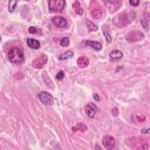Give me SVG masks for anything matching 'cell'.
<instances>
[{"instance_id": "8fae6325", "label": "cell", "mask_w": 150, "mask_h": 150, "mask_svg": "<svg viewBox=\"0 0 150 150\" xmlns=\"http://www.w3.org/2000/svg\"><path fill=\"white\" fill-rule=\"evenodd\" d=\"M77 64L80 68H85L89 64V60L86 56H80L77 60Z\"/></svg>"}, {"instance_id": "9a60e30c", "label": "cell", "mask_w": 150, "mask_h": 150, "mask_svg": "<svg viewBox=\"0 0 150 150\" xmlns=\"http://www.w3.org/2000/svg\"><path fill=\"white\" fill-rule=\"evenodd\" d=\"M103 14V11L101 8H94L91 12V15L93 18L95 19H100Z\"/></svg>"}, {"instance_id": "ba28073f", "label": "cell", "mask_w": 150, "mask_h": 150, "mask_svg": "<svg viewBox=\"0 0 150 150\" xmlns=\"http://www.w3.org/2000/svg\"><path fill=\"white\" fill-rule=\"evenodd\" d=\"M102 144L107 149H112L115 145L114 138L110 135H105L102 139Z\"/></svg>"}, {"instance_id": "52a82bcc", "label": "cell", "mask_w": 150, "mask_h": 150, "mask_svg": "<svg viewBox=\"0 0 150 150\" xmlns=\"http://www.w3.org/2000/svg\"><path fill=\"white\" fill-rule=\"evenodd\" d=\"M47 62V57L46 54H43L39 57L34 59L32 63V66L35 69H42Z\"/></svg>"}, {"instance_id": "9c48e42d", "label": "cell", "mask_w": 150, "mask_h": 150, "mask_svg": "<svg viewBox=\"0 0 150 150\" xmlns=\"http://www.w3.org/2000/svg\"><path fill=\"white\" fill-rule=\"evenodd\" d=\"M52 22L55 26L60 28H65L67 25V20L61 16H56L52 18Z\"/></svg>"}, {"instance_id": "d4e9b609", "label": "cell", "mask_w": 150, "mask_h": 150, "mask_svg": "<svg viewBox=\"0 0 150 150\" xmlns=\"http://www.w3.org/2000/svg\"><path fill=\"white\" fill-rule=\"evenodd\" d=\"M37 31H38L37 29L34 26H30L28 28V32L30 34H35L37 32Z\"/></svg>"}, {"instance_id": "ac0fdd59", "label": "cell", "mask_w": 150, "mask_h": 150, "mask_svg": "<svg viewBox=\"0 0 150 150\" xmlns=\"http://www.w3.org/2000/svg\"><path fill=\"white\" fill-rule=\"evenodd\" d=\"M74 53L71 50H67L66 52H64V53L62 54L61 55H60L58 57V59L60 60H66L69 58L73 56Z\"/></svg>"}, {"instance_id": "f546056e", "label": "cell", "mask_w": 150, "mask_h": 150, "mask_svg": "<svg viewBox=\"0 0 150 150\" xmlns=\"http://www.w3.org/2000/svg\"><path fill=\"white\" fill-rule=\"evenodd\" d=\"M93 97H94V100H96V101H99V100H100V97H99L97 93H94V94Z\"/></svg>"}, {"instance_id": "603a6c76", "label": "cell", "mask_w": 150, "mask_h": 150, "mask_svg": "<svg viewBox=\"0 0 150 150\" xmlns=\"http://www.w3.org/2000/svg\"><path fill=\"white\" fill-rule=\"evenodd\" d=\"M15 78L17 80H21L24 77V74L21 71L17 72L15 75Z\"/></svg>"}, {"instance_id": "8992f818", "label": "cell", "mask_w": 150, "mask_h": 150, "mask_svg": "<svg viewBox=\"0 0 150 150\" xmlns=\"http://www.w3.org/2000/svg\"><path fill=\"white\" fill-rule=\"evenodd\" d=\"M38 97L40 101L45 105H52L54 103L53 96L46 91H42L39 93Z\"/></svg>"}, {"instance_id": "2e32d148", "label": "cell", "mask_w": 150, "mask_h": 150, "mask_svg": "<svg viewBox=\"0 0 150 150\" xmlns=\"http://www.w3.org/2000/svg\"><path fill=\"white\" fill-rule=\"evenodd\" d=\"M73 8L74 9V12L79 15H82L83 12H84V10L83 8L81 6L79 2L78 1H76L75 2H74L73 4Z\"/></svg>"}, {"instance_id": "30bf717a", "label": "cell", "mask_w": 150, "mask_h": 150, "mask_svg": "<svg viewBox=\"0 0 150 150\" xmlns=\"http://www.w3.org/2000/svg\"><path fill=\"white\" fill-rule=\"evenodd\" d=\"M97 110V106L94 103L90 102L88 103L84 108L86 114L90 118H94Z\"/></svg>"}, {"instance_id": "f1b7e54d", "label": "cell", "mask_w": 150, "mask_h": 150, "mask_svg": "<svg viewBox=\"0 0 150 150\" xmlns=\"http://www.w3.org/2000/svg\"><path fill=\"white\" fill-rule=\"evenodd\" d=\"M104 35L105 36V38H106V40L108 42H111V36H110V35L106 32H104Z\"/></svg>"}, {"instance_id": "5b68a950", "label": "cell", "mask_w": 150, "mask_h": 150, "mask_svg": "<svg viewBox=\"0 0 150 150\" xmlns=\"http://www.w3.org/2000/svg\"><path fill=\"white\" fill-rule=\"evenodd\" d=\"M105 7L110 12H114L120 9L122 4V2L119 0L104 1H103Z\"/></svg>"}, {"instance_id": "277c9868", "label": "cell", "mask_w": 150, "mask_h": 150, "mask_svg": "<svg viewBox=\"0 0 150 150\" xmlns=\"http://www.w3.org/2000/svg\"><path fill=\"white\" fill-rule=\"evenodd\" d=\"M64 0H50L48 2L49 8L53 12H59L63 9L65 6Z\"/></svg>"}, {"instance_id": "484cf974", "label": "cell", "mask_w": 150, "mask_h": 150, "mask_svg": "<svg viewBox=\"0 0 150 150\" xmlns=\"http://www.w3.org/2000/svg\"><path fill=\"white\" fill-rule=\"evenodd\" d=\"M137 119L139 122H142L146 120V117L143 115H139L137 116Z\"/></svg>"}, {"instance_id": "7a4b0ae2", "label": "cell", "mask_w": 150, "mask_h": 150, "mask_svg": "<svg viewBox=\"0 0 150 150\" xmlns=\"http://www.w3.org/2000/svg\"><path fill=\"white\" fill-rule=\"evenodd\" d=\"M8 58L12 63H19L22 62L23 60V53L19 48L12 47L8 52Z\"/></svg>"}, {"instance_id": "4fadbf2b", "label": "cell", "mask_w": 150, "mask_h": 150, "mask_svg": "<svg viewBox=\"0 0 150 150\" xmlns=\"http://www.w3.org/2000/svg\"><path fill=\"white\" fill-rule=\"evenodd\" d=\"M42 78L43 79V81L45 83V84L49 87H50V88L52 89H53L54 88V84L53 83V81H52V80L50 79V78L49 77V76H48L47 73L44 71H43L42 74Z\"/></svg>"}, {"instance_id": "83f0119b", "label": "cell", "mask_w": 150, "mask_h": 150, "mask_svg": "<svg viewBox=\"0 0 150 150\" xmlns=\"http://www.w3.org/2000/svg\"><path fill=\"white\" fill-rule=\"evenodd\" d=\"M112 115L114 116V117H117L118 115V114H119V111L118 110V108L117 107H115L112 109Z\"/></svg>"}, {"instance_id": "4316f807", "label": "cell", "mask_w": 150, "mask_h": 150, "mask_svg": "<svg viewBox=\"0 0 150 150\" xmlns=\"http://www.w3.org/2000/svg\"><path fill=\"white\" fill-rule=\"evenodd\" d=\"M129 2L131 5L134 6H137L138 5L139 1L138 0H132V1H129Z\"/></svg>"}, {"instance_id": "44dd1931", "label": "cell", "mask_w": 150, "mask_h": 150, "mask_svg": "<svg viewBox=\"0 0 150 150\" xmlns=\"http://www.w3.org/2000/svg\"><path fill=\"white\" fill-rule=\"evenodd\" d=\"M17 1H9V5H8V11L10 12H12L13 11L16 5Z\"/></svg>"}, {"instance_id": "7c38bea8", "label": "cell", "mask_w": 150, "mask_h": 150, "mask_svg": "<svg viewBox=\"0 0 150 150\" xmlns=\"http://www.w3.org/2000/svg\"><path fill=\"white\" fill-rule=\"evenodd\" d=\"M84 43L87 45L90 46L91 48L96 50H100L102 48L101 44L97 42V41H93V40H85L84 41Z\"/></svg>"}, {"instance_id": "6da1fadb", "label": "cell", "mask_w": 150, "mask_h": 150, "mask_svg": "<svg viewBox=\"0 0 150 150\" xmlns=\"http://www.w3.org/2000/svg\"><path fill=\"white\" fill-rule=\"evenodd\" d=\"M131 22L130 16L128 13L122 12L115 15L112 19L114 25L118 28H124L128 26Z\"/></svg>"}, {"instance_id": "3957f363", "label": "cell", "mask_w": 150, "mask_h": 150, "mask_svg": "<svg viewBox=\"0 0 150 150\" xmlns=\"http://www.w3.org/2000/svg\"><path fill=\"white\" fill-rule=\"evenodd\" d=\"M144 38V34L140 30H134L128 33L126 39L129 42H136L142 40Z\"/></svg>"}, {"instance_id": "7402d4cb", "label": "cell", "mask_w": 150, "mask_h": 150, "mask_svg": "<svg viewBox=\"0 0 150 150\" xmlns=\"http://www.w3.org/2000/svg\"><path fill=\"white\" fill-rule=\"evenodd\" d=\"M60 45L63 47H66L69 45V39L68 37H63L61 40H60Z\"/></svg>"}, {"instance_id": "ffe728a7", "label": "cell", "mask_w": 150, "mask_h": 150, "mask_svg": "<svg viewBox=\"0 0 150 150\" xmlns=\"http://www.w3.org/2000/svg\"><path fill=\"white\" fill-rule=\"evenodd\" d=\"M76 128L77 129H79L81 132H85L87 129V127L86 124L83 123H78L76 125Z\"/></svg>"}, {"instance_id": "e0dca14e", "label": "cell", "mask_w": 150, "mask_h": 150, "mask_svg": "<svg viewBox=\"0 0 150 150\" xmlns=\"http://www.w3.org/2000/svg\"><path fill=\"white\" fill-rule=\"evenodd\" d=\"M122 56V53L118 50H113L110 53V57L112 59H121Z\"/></svg>"}, {"instance_id": "d6986e66", "label": "cell", "mask_w": 150, "mask_h": 150, "mask_svg": "<svg viewBox=\"0 0 150 150\" xmlns=\"http://www.w3.org/2000/svg\"><path fill=\"white\" fill-rule=\"evenodd\" d=\"M86 23L87 25V28H88L89 30L91 31H96L98 29V27L96 25H95L93 22L90 21L88 19H86Z\"/></svg>"}, {"instance_id": "cb8c5ba5", "label": "cell", "mask_w": 150, "mask_h": 150, "mask_svg": "<svg viewBox=\"0 0 150 150\" xmlns=\"http://www.w3.org/2000/svg\"><path fill=\"white\" fill-rule=\"evenodd\" d=\"M64 72L63 71H60L56 75V78L58 80H62L64 77Z\"/></svg>"}, {"instance_id": "5bb4252c", "label": "cell", "mask_w": 150, "mask_h": 150, "mask_svg": "<svg viewBox=\"0 0 150 150\" xmlns=\"http://www.w3.org/2000/svg\"><path fill=\"white\" fill-rule=\"evenodd\" d=\"M26 42H27V45H28V46L32 49H38L40 47L39 42L36 39L29 38V39H27Z\"/></svg>"}]
</instances>
